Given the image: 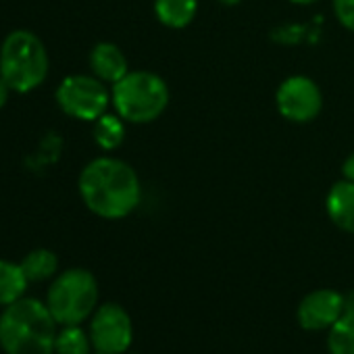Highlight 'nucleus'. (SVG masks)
I'll list each match as a JSON object with an SVG mask.
<instances>
[{
  "instance_id": "1",
  "label": "nucleus",
  "mask_w": 354,
  "mask_h": 354,
  "mask_svg": "<svg viewBox=\"0 0 354 354\" xmlns=\"http://www.w3.org/2000/svg\"><path fill=\"white\" fill-rule=\"evenodd\" d=\"M80 196L84 205L102 219H123L140 205L142 188L138 173L121 158L98 156L80 173Z\"/></svg>"
},
{
  "instance_id": "2",
  "label": "nucleus",
  "mask_w": 354,
  "mask_h": 354,
  "mask_svg": "<svg viewBox=\"0 0 354 354\" xmlns=\"http://www.w3.org/2000/svg\"><path fill=\"white\" fill-rule=\"evenodd\" d=\"M57 321L36 298H19L0 315V348L7 354H55Z\"/></svg>"
},
{
  "instance_id": "3",
  "label": "nucleus",
  "mask_w": 354,
  "mask_h": 354,
  "mask_svg": "<svg viewBox=\"0 0 354 354\" xmlns=\"http://www.w3.org/2000/svg\"><path fill=\"white\" fill-rule=\"evenodd\" d=\"M48 75V53L42 40L28 32H11L0 46V77L13 92L36 90Z\"/></svg>"
},
{
  "instance_id": "4",
  "label": "nucleus",
  "mask_w": 354,
  "mask_h": 354,
  "mask_svg": "<svg viewBox=\"0 0 354 354\" xmlns=\"http://www.w3.org/2000/svg\"><path fill=\"white\" fill-rule=\"evenodd\" d=\"M111 102L123 121L136 125L152 123L169 106V86L152 71H129L113 84Z\"/></svg>"
},
{
  "instance_id": "5",
  "label": "nucleus",
  "mask_w": 354,
  "mask_h": 354,
  "mask_svg": "<svg viewBox=\"0 0 354 354\" xmlns=\"http://www.w3.org/2000/svg\"><path fill=\"white\" fill-rule=\"evenodd\" d=\"M98 304L96 277L86 269L63 271L48 288L46 306L59 325L84 323Z\"/></svg>"
},
{
  "instance_id": "6",
  "label": "nucleus",
  "mask_w": 354,
  "mask_h": 354,
  "mask_svg": "<svg viewBox=\"0 0 354 354\" xmlns=\"http://www.w3.org/2000/svg\"><path fill=\"white\" fill-rule=\"evenodd\" d=\"M61 111L80 121H96L111 102V92L96 75H69L57 90Z\"/></svg>"
},
{
  "instance_id": "7",
  "label": "nucleus",
  "mask_w": 354,
  "mask_h": 354,
  "mask_svg": "<svg viewBox=\"0 0 354 354\" xmlns=\"http://www.w3.org/2000/svg\"><path fill=\"white\" fill-rule=\"evenodd\" d=\"M90 339L98 354H123L133 339L131 317L115 302L102 304L92 317Z\"/></svg>"
},
{
  "instance_id": "8",
  "label": "nucleus",
  "mask_w": 354,
  "mask_h": 354,
  "mask_svg": "<svg viewBox=\"0 0 354 354\" xmlns=\"http://www.w3.org/2000/svg\"><path fill=\"white\" fill-rule=\"evenodd\" d=\"M275 104L283 119L292 123H308L321 113L323 94L310 77L292 75L279 84Z\"/></svg>"
},
{
  "instance_id": "9",
  "label": "nucleus",
  "mask_w": 354,
  "mask_h": 354,
  "mask_svg": "<svg viewBox=\"0 0 354 354\" xmlns=\"http://www.w3.org/2000/svg\"><path fill=\"white\" fill-rule=\"evenodd\" d=\"M344 313H346V296L335 290L323 288V290H313L300 300L296 319L300 327L306 331H323L333 327Z\"/></svg>"
},
{
  "instance_id": "10",
  "label": "nucleus",
  "mask_w": 354,
  "mask_h": 354,
  "mask_svg": "<svg viewBox=\"0 0 354 354\" xmlns=\"http://www.w3.org/2000/svg\"><path fill=\"white\" fill-rule=\"evenodd\" d=\"M90 69L104 84H117L129 73V65L123 50L111 42H100L92 48Z\"/></svg>"
},
{
  "instance_id": "11",
  "label": "nucleus",
  "mask_w": 354,
  "mask_h": 354,
  "mask_svg": "<svg viewBox=\"0 0 354 354\" xmlns=\"http://www.w3.org/2000/svg\"><path fill=\"white\" fill-rule=\"evenodd\" d=\"M325 211L335 227L354 234V182H335L327 192Z\"/></svg>"
},
{
  "instance_id": "12",
  "label": "nucleus",
  "mask_w": 354,
  "mask_h": 354,
  "mask_svg": "<svg viewBox=\"0 0 354 354\" xmlns=\"http://www.w3.org/2000/svg\"><path fill=\"white\" fill-rule=\"evenodd\" d=\"M196 13L198 0H154L156 19L171 30H182L190 26Z\"/></svg>"
},
{
  "instance_id": "13",
  "label": "nucleus",
  "mask_w": 354,
  "mask_h": 354,
  "mask_svg": "<svg viewBox=\"0 0 354 354\" xmlns=\"http://www.w3.org/2000/svg\"><path fill=\"white\" fill-rule=\"evenodd\" d=\"M28 277L21 265L11 261H0V306H9L15 300L24 298L28 288Z\"/></svg>"
},
{
  "instance_id": "14",
  "label": "nucleus",
  "mask_w": 354,
  "mask_h": 354,
  "mask_svg": "<svg viewBox=\"0 0 354 354\" xmlns=\"http://www.w3.org/2000/svg\"><path fill=\"white\" fill-rule=\"evenodd\" d=\"M125 138V121L119 115L104 113L94 121V142L102 150H115L123 144Z\"/></svg>"
},
{
  "instance_id": "15",
  "label": "nucleus",
  "mask_w": 354,
  "mask_h": 354,
  "mask_svg": "<svg viewBox=\"0 0 354 354\" xmlns=\"http://www.w3.org/2000/svg\"><path fill=\"white\" fill-rule=\"evenodd\" d=\"M19 265H21L28 281H44V279H50L57 273L59 259H57V254L53 250L38 248V250H32Z\"/></svg>"
},
{
  "instance_id": "16",
  "label": "nucleus",
  "mask_w": 354,
  "mask_h": 354,
  "mask_svg": "<svg viewBox=\"0 0 354 354\" xmlns=\"http://www.w3.org/2000/svg\"><path fill=\"white\" fill-rule=\"evenodd\" d=\"M327 331L329 354H354V310H346Z\"/></svg>"
},
{
  "instance_id": "17",
  "label": "nucleus",
  "mask_w": 354,
  "mask_h": 354,
  "mask_svg": "<svg viewBox=\"0 0 354 354\" xmlns=\"http://www.w3.org/2000/svg\"><path fill=\"white\" fill-rule=\"evenodd\" d=\"M92 339L80 325H63L57 333L55 354H90Z\"/></svg>"
},
{
  "instance_id": "18",
  "label": "nucleus",
  "mask_w": 354,
  "mask_h": 354,
  "mask_svg": "<svg viewBox=\"0 0 354 354\" xmlns=\"http://www.w3.org/2000/svg\"><path fill=\"white\" fill-rule=\"evenodd\" d=\"M333 13L346 30L354 32V0H333Z\"/></svg>"
},
{
  "instance_id": "19",
  "label": "nucleus",
  "mask_w": 354,
  "mask_h": 354,
  "mask_svg": "<svg viewBox=\"0 0 354 354\" xmlns=\"http://www.w3.org/2000/svg\"><path fill=\"white\" fill-rule=\"evenodd\" d=\"M342 175H344V180L354 182V152L344 160V165H342Z\"/></svg>"
},
{
  "instance_id": "20",
  "label": "nucleus",
  "mask_w": 354,
  "mask_h": 354,
  "mask_svg": "<svg viewBox=\"0 0 354 354\" xmlns=\"http://www.w3.org/2000/svg\"><path fill=\"white\" fill-rule=\"evenodd\" d=\"M9 92H11V88H9V84L0 77V109L5 106V102H7V98H9Z\"/></svg>"
},
{
  "instance_id": "21",
  "label": "nucleus",
  "mask_w": 354,
  "mask_h": 354,
  "mask_svg": "<svg viewBox=\"0 0 354 354\" xmlns=\"http://www.w3.org/2000/svg\"><path fill=\"white\" fill-rule=\"evenodd\" d=\"M221 5H225V7H236V5H240L242 0H219Z\"/></svg>"
},
{
  "instance_id": "22",
  "label": "nucleus",
  "mask_w": 354,
  "mask_h": 354,
  "mask_svg": "<svg viewBox=\"0 0 354 354\" xmlns=\"http://www.w3.org/2000/svg\"><path fill=\"white\" fill-rule=\"evenodd\" d=\"M290 3H294V5H313V3H317V0H290Z\"/></svg>"
}]
</instances>
